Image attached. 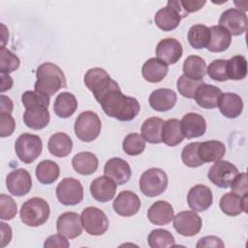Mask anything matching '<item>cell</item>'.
Instances as JSON below:
<instances>
[{"label":"cell","mask_w":248,"mask_h":248,"mask_svg":"<svg viewBox=\"0 0 248 248\" xmlns=\"http://www.w3.org/2000/svg\"><path fill=\"white\" fill-rule=\"evenodd\" d=\"M83 81L108 116L119 121H131L140 112L139 101L124 95L118 83L104 69H89L84 75Z\"/></svg>","instance_id":"cell-1"},{"label":"cell","mask_w":248,"mask_h":248,"mask_svg":"<svg viewBox=\"0 0 248 248\" xmlns=\"http://www.w3.org/2000/svg\"><path fill=\"white\" fill-rule=\"evenodd\" d=\"M49 96L38 91H25L21 96V102L25 108L23 113L24 124L33 130H41L49 123Z\"/></svg>","instance_id":"cell-2"},{"label":"cell","mask_w":248,"mask_h":248,"mask_svg":"<svg viewBox=\"0 0 248 248\" xmlns=\"http://www.w3.org/2000/svg\"><path fill=\"white\" fill-rule=\"evenodd\" d=\"M36 78L35 90L48 96L54 95L58 90L67 86L66 78L62 70L50 62L43 63L38 67Z\"/></svg>","instance_id":"cell-3"},{"label":"cell","mask_w":248,"mask_h":248,"mask_svg":"<svg viewBox=\"0 0 248 248\" xmlns=\"http://www.w3.org/2000/svg\"><path fill=\"white\" fill-rule=\"evenodd\" d=\"M50 209L47 202L42 198H31L21 205L19 215L21 222L29 227H39L49 217Z\"/></svg>","instance_id":"cell-4"},{"label":"cell","mask_w":248,"mask_h":248,"mask_svg":"<svg viewBox=\"0 0 248 248\" xmlns=\"http://www.w3.org/2000/svg\"><path fill=\"white\" fill-rule=\"evenodd\" d=\"M74 128L75 134L78 140L84 142H90L99 137L102 122L97 113L87 110L78 116Z\"/></svg>","instance_id":"cell-5"},{"label":"cell","mask_w":248,"mask_h":248,"mask_svg":"<svg viewBox=\"0 0 248 248\" xmlns=\"http://www.w3.org/2000/svg\"><path fill=\"white\" fill-rule=\"evenodd\" d=\"M168 183V175L163 170L151 168L141 174L140 178V189L144 196L153 198L165 192Z\"/></svg>","instance_id":"cell-6"},{"label":"cell","mask_w":248,"mask_h":248,"mask_svg":"<svg viewBox=\"0 0 248 248\" xmlns=\"http://www.w3.org/2000/svg\"><path fill=\"white\" fill-rule=\"evenodd\" d=\"M187 16L182 10L179 0H170L166 7L160 9L155 14L154 21L161 30L171 31L179 25L181 18Z\"/></svg>","instance_id":"cell-7"},{"label":"cell","mask_w":248,"mask_h":248,"mask_svg":"<svg viewBox=\"0 0 248 248\" xmlns=\"http://www.w3.org/2000/svg\"><path fill=\"white\" fill-rule=\"evenodd\" d=\"M15 150L21 162L30 164L33 163L42 153L43 141L37 135L24 133L16 139Z\"/></svg>","instance_id":"cell-8"},{"label":"cell","mask_w":248,"mask_h":248,"mask_svg":"<svg viewBox=\"0 0 248 248\" xmlns=\"http://www.w3.org/2000/svg\"><path fill=\"white\" fill-rule=\"evenodd\" d=\"M82 227L90 235H102L108 229V219L106 213L95 206L84 208L80 214Z\"/></svg>","instance_id":"cell-9"},{"label":"cell","mask_w":248,"mask_h":248,"mask_svg":"<svg viewBox=\"0 0 248 248\" xmlns=\"http://www.w3.org/2000/svg\"><path fill=\"white\" fill-rule=\"evenodd\" d=\"M56 196L60 203L76 205L83 199V187L79 180L73 177H65L56 187Z\"/></svg>","instance_id":"cell-10"},{"label":"cell","mask_w":248,"mask_h":248,"mask_svg":"<svg viewBox=\"0 0 248 248\" xmlns=\"http://www.w3.org/2000/svg\"><path fill=\"white\" fill-rule=\"evenodd\" d=\"M238 173V169L229 161H216L208 170V179L219 188L230 187L231 182Z\"/></svg>","instance_id":"cell-11"},{"label":"cell","mask_w":248,"mask_h":248,"mask_svg":"<svg viewBox=\"0 0 248 248\" xmlns=\"http://www.w3.org/2000/svg\"><path fill=\"white\" fill-rule=\"evenodd\" d=\"M175 231L183 236H194L200 232L202 225V218L191 210L178 212L172 218Z\"/></svg>","instance_id":"cell-12"},{"label":"cell","mask_w":248,"mask_h":248,"mask_svg":"<svg viewBox=\"0 0 248 248\" xmlns=\"http://www.w3.org/2000/svg\"><path fill=\"white\" fill-rule=\"evenodd\" d=\"M219 25L227 29L231 35L239 36L247 28V16L238 9H228L222 13L219 18Z\"/></svg>","instance_id":"cell-13"},{"label":"cell","mask_w":248,"mask_h":248,"mask_svg":"<svg viewBox=\"0 0 248 248\" xmlns=\"http://www.w3.org/2000/svg\"><path fill=\"white\" fill-rule=\"evenodd\" d=\"M6 186L12 195L24 196L32 188L31 175L25 169L14 170L6 177Z\"/></svg>","instance_id":"cell-14"},{"label":"cell","mask_w":248,"mask_h":248,"mask_svg":"<svg viewBox=\"0 0 248 248\" xmlns=\"http://www.w3.org/2000/svg\"><path fill=\"white\" fill-rule=\"evenodd\" d=\"M140 200L138 195L128 190L120 192L112 203L114 211L123 217H130L137 214L140 208Z\"/></svg>","instance_id":"cell-15"},{"label":"cell","mask_w":248,"mask_h":248,"mask_svg":"<svg viewBox=\"0 0 248 248\" xmlns=\"http://www.w3.org/2000/svg\"><path fill=\"white\" fill-rule=\"evenodd\" d=\"M212 202V192L209 187L203 184H197L188 192L187 202L193 211H204L211 206Z\"/></svg>","instance_id":"cell-16"},{"label":"cell","mask_w":248,"mask_h":248,"mask_svg":"<svg viewBox=\"0 0 248 248\" xmlns=\"http://www.w3.org/2000/svg\"><path fill=\"white\" fill-rule=\"evenodd\" d=\"M104 173L106 176L112 179L117 185L127 183L132 176V170L129 164L118 157H114L107 161L104 167Z\"/></svg>","instance_id":"cell-17"},{"label":"cell","mask_w":248,"mask_h":248,"mask_svg":"<svg viewBox=\"0 0 248 248\" xmlns=\"http://www.w3.org/2000/svg\"><path fill=\"white\" fill-rule=\"evenodd\" d=\"M57 232L73 239L79 236L82 232V223L80 216L76 212L62 213L56 222Z\"/></svg>","instance_id":"cell-18"},{"label":"cell","mask_w":248,"mask_h":248,"mask_svg":"<svg viewBox=\"0 0 248 248\" xmlns=\"http://www.w3.org/2000/svg\"><path fill=\"white\" fill-rule=\"evenodd\" d=\"M183 48L181 43L173 38L161 40L156 46L157 58L169 64H175L182 56Z\"/></svg>","instance_id":"cell-19"},{"label":"cell","mask_w":248,"mask_h":248,"mask_svg":"<svg viewBox=\"0 0 248 248\" xmlns=\"http://www.w3.org/2000/svg\"><path fill=\"white\" fill-rule=\"evenodd\" d=\"M117 184L109 177L103 175L95 178L90 184V193L94 200L100 202H107L113 199L116 193Z\"/></svg>","instance_id":"cell-20"},{"label":"cell","mask_w":248,"mask_h":248,"mask_svg":"<svg viewBox=\"0 0 248 248\" xmlns=\"http://www.w3.org/2000/svg\"><path fill=\"white\" fill-rule=\"evenodd\" d=\"M181 130L184 138L194 139L204 135L206 131V121L197 112H188L181 119Z\"/></svg>","instance_id":"cell-21"},{"label":"cell","mask_w":248,"mask_h":248,"mask_svg":"<svg viewBox=\"0 0 248 248\" xmlns=\"http://www.w3.org/2000/svg\"><path fill=\"white\" fill-rule=\"evenodd\" d=\"M176 93L169 88H158L149 96L150 107L157 111L163 112L171 109L176 104Z\"/></svg>","instance_id":"cell-22"},{"label":"cell","mask_w":248,"mask_h":248,"mask_svg":"<svg viewBox=\"0 0 248 248\" xmlns=\"http://www.w3.org/2000/svg\"><path fill=\"white\" fill-rule=\"evenodd\" d=\"M221 95L222 91L219 87L212 84L202 83L197 89L194 98L201 108L209 109L218 106Z\"/></svg>","instance_id":"cell-23"},{"label":"cell","mask_w":248,"mask_h":248,"mask_svg":"<svg viewBox=\"0 0 248 248\" xmlns=\"http://www.w3.org/2000/svg\"><path fill=\"white\" fill-rule=\"evenodd\" d=\"M174 216L171 204L166 201L155 202L147 211L148 220L157 226H165L170 223Z\"/></svg>","instance_id":"cell-24"},{"label":"cell","mask_w":248,"mask_h":248,"mask_svg":"<svg viewBox=\"0 0 248 248\" xmlns=\"http://www.w3.org/2000/svg\"><path fill=\"white\" fill-rule=\"evenodd\" d=\"M247 197H241L230 192L221 197L219 206L226 215L236 216L242 212H247Z\"/></svg>","instance_id":"cell-25"},{"label":"cell","mask_w":248,"mask_h":248,"mask_svg":"<svg viewBox=\"0 0 248 248\" xmlns=\"http://www.w3.org/2000/svg\"><path fill=\"white\" fill-rule=\"evenodd\" d=\"M218 107L220 112L227 118H236L243 110V101L241 97L232 92L222 93Z\"/></svg>","instance_id":"cell-26"},{"label":"cell","mask_w":248,"mask_h":248,"mask_svg":"<svg viewBox=\"0 0 248 248\" xmlns=\"http://www.w3.org/2000/svg\"><path fill=\"white\" fill-rule=\"evenodd\" d=\"M169 66L164 61L152 57L144 62L141 68V74L143 78L152 83L162 81L167 76Z\"/></svg>","instance_id":"cell-27"},{"label":"cell","mask_w":248,"mask_h":248,"mask_svg":"<svg viewBox=\"0 0 248 248\" xmlns=\"http://www.w3.org/2000/svg\"><path fill=\"white\" fill-rule=\"evenodd\" d=\"M210 40L206 46L211 52H222L229 48L232 43L230 32L220 25H214L210 28Z\"/></svg>","instance_id":"cell-28"},{"label":"cell","mask_w":248,"mask_h":248,"mask_svg":"<svg viewBox=\"0 0 248 248\" xmlns=\"http://www.w3.org/2000/svg\"><path fill=\"white\" fill-rule=\"evenodd\" d=\"M198 153L202 163L221 160L226 153V146L219 140H207L200 143Z\"/></svg>","instance_id":"cell-29"},{"label":"cell","mask_w":248,"mask_h":248,"mask_svg":"<svg viewBox=\"0 0 248 248\" xmlns=\"http://www.w3.org/2000/svg\"><path fill=\"white\" fill-rule=\"evenodd\" d=\"M72 166L78 173L81 175H89L97 170L99 161L95 154L83 151L74 156L72 159Z\"/></svg>","instance_id":"cell-30"},{"label":"cell","mask_w":248,"mask_h":248,"mask_svg":"<svg viewBox=\"0 0 248 248\" xmlns=\"http://www.w3.org/2000/svg\"><path fill=\"white\" fill-rule=\"evenodd\" d=\"M162 141L169 146H175L181 143L184 140V136L181 130V122L176 118H171L165 121L162 134Z\"/></svg>","instance_id":"cell-31"},{"label":"cell","mask_w":248,"mask_h":248,"mask_svg":"<svg viewBox=\"0 0 248 248\" xmlns=\"http://www.w3.org/2000/svg\"><path fill=\"white\" fill-rule=\"evenodd\" d=\"M47 148L48 151L55 157H66L73 149V140L65 133H55L49 138Z\"/></svg>","instance_id":"cell-32"},{"label":"cell","mask_w":248,"mask_h":248,"mask_svg":"<svg viewBox=\"0 0 248 248\" xmlns=\"http://www.w3.org/2000/svg\"><path fill=\"white\" fill-rule=\"evenodd\" d=\"M78 108V101L75 95L70 92L59 93L54 101L53 110L61 118L72 116Z\"/></svg>","instance_id":"cell-33"},{"label":"cell","mask_w":248,"mask_h":248,"mask_svg":"<svg viewBox=\"0 0 248 248\" xmlns=\"http://www.w3.org/2000/svg\"><path fill=\"white\" fill-rule=\"evenodd\" d=\"M165 121L159 117H149L141 125L140 132L141 137L145 141L150 143H160L162 142L161 134L162 128Z\"/></svg>","instance_id":"cell-34"},{"label":"cell","mask_w":248,"mask_h":248,"mask_svg":"<svg viewBox=\"0 0 248 248\" xmlns=\"http://www.w3.org/2000/svg\"><path fill=\"white\" fill-rule=\"evenodd\" d=\"M206 74V63L198 55L188 56L183 63V75L191 79L201 80Z\"/></svg>","instance_id":"cell-35"},{"label":"cell","mask_w":248,"mask_h":248,"mask_svg":"<svg viewBox=\"0 0 248 248\" xmlns=\"http://www.w3.org/2000/svg\"><path fill=\"white\" fill-rule=\"evenodd\" d=\"M36 176L42 184H51L57 180L60 169L59 166L51 160H43L36 167Z\"/></svg>","instance_id":"cell-36"},{"label":"cell","mask_w":248,"mask_h":248,"mask_svg":"<svg viewBox=\"0 0 248 248\" xmlns=\"http://www.w3.org/2000/svg\"><path fill=\"white\" fill-rule=\"evenodd\" d=\"M188 42L196 49L207 46L210 40V29L203 24H195L188 31Z\"/></svg>","instance_id":"cell-37"},{"label":"cell","mask_w":248,"mask_h":248,"mask_svg":"<svg viewBox=\"0 0 248 248\" xmlns=\"http://www.w3.org/2000/svg\"><path fill=\"white\" fill-rule=\"evenodd\" d=\"M227 74L229 79H243L247 75L246 58L242 55H234L227 60Z\"/></svg>","instance_id":"cell-38"},{"label":"cell","mask_w":248,"mask_h":248,"mask_svg":"<svg viewBox=\"0 0 248 248\" xmlns=\"http://www.w3.org/2000/svg\"><path fill=\"white\" fill-rule=\"evenodd\" d=\"M148 245L151 248H168L175 245L173 235L167 230L155 229L148 234Z\"/></svg>","instance_id":"cell-39"},{"label":"cell","mask_w":248,"mask_h":248,"mask_svg":"<svg viewBox=\"0 0 248 248\" xmlns=\"http://www.w3.org/2000/svg\"><path fill=\"white\" fill-rule=\"evenodd\" d=\"M122 148L127 155L137 156L145 149V140L141 135L131 133L125 137L122 142Z\"/></svg>","instance_id":"cell-40"},{"label":"cell","mask_w":248,"mask_h":248,"mask_svg":"<svg viewBox=\"0 0 248 248\" xmlns=\"http://www.w3.org/2000/svg\"><path fill=\"white\" fill-rule=\"evenodd\" d=\"M200 143L201 142H191L182 149L181 159L185 166L189 168H198L203 164L198 153Z\"/></svg>","instance_id":"cell-41"},{"label":"cell","mask_w":248,"mask_h":248,"mask_svg":"<svg viewBox=\"0 0 248 248\" xmlns=\"http://www.w3.org/2000/svg\"><path fill=\"white\" fill-rule=\"evenodd\" d=\"M19 58L5 46L0 49V72L9 74L18 69Z\"/></svg>","instance_id":"cell-42"},{"label":"cell","mask_w":248,"mask_h":248,"mask_svg":"<svg viewBox=\"0 0 248 248\" xmlns=\"http://www.w3.org/2000/svg\"><path fill=\"white\" fill-rule=\"evenodd\" d=\"M202 83H203L202 79L195 80V79H191V78L185 77L184 75H182L177 79L176 87H177V90L180 93V95H182L183 97L188 98V99H193L195 97V93H196L197 89Z\"/></svg>","instance_id":"cell-43"},{"label":"cell","mask_w":248,"mask_h":248,"mask_svg":"<svg viewBox=\"0 0 248 248\" xmlns=\"http://www.w3.org/2000/svg\"><path fill=\"white\" fill-rule=\"evenodd\" d=\"M206 74L210 78L217 81L228 80L227 60L215 59L206 67Z\"/></svg>","instance_id":"cell-44"},{"label":"cell","mask_w":248,"mask_h":248,"mask_svg":"<svg viewBox=\"0 0 248 248\" xmlns=\"http://www.w3.org/2000/svg\"><path fill=\"white\" fill-rule=\"evenodd\" d=\"M17 212L15 200L8 195H0V218L2 220H12Z\"/></svg>","instance_id":"cell-45"},{"label":"cell","mask_w":248,"mask_h":248,"mask_svg":"<svg viewBox=\"0 0 248 248\" xmlns=\"http://www.w3.org/2000/svg\"><path fill=\"white\" fill-rule=\"evenodd\" d=\"M230 187L232 189V192L241 196V197H247L248 194V184H247V174L246 172L237 173L236 176L233 178V180L231 182Z\"/></svg>","instance_id":"cell-46"},{"label":"cell","mask_w":248,"mask_h":248,"mask_svg":"<svg viewBox=\"0 0 248 248\" xmlns=\"http://www.w3.org/2000/svg\"><path fill=\"white\" fill-rule=\"evenodd\" d=\"M16 128V122L10 113H0V136L6 138L11 136Z\"/></svg>","instance_id":"cell-47"},{"label":"cell","mask_w":248,"mask_h":248,"mask_svg":"<svg viewBox=\"0 0 248 248\" xmlns=\"http://www.w3.org/2000/svg\"><path fill=\"white\" fill-rule=\"evenodd\" d=\"M70 246L69 241L66 239V236L60 234V233H56V234H52L50 236H48L45 243H44V247H62V248H68Z\"/></svg>","instance_id":"cell-48"},{"label":"cell","mask_w":248,"mask_h":248,"mask_svg":"<svg viewBox=\"0 0 248 248\" xmlns=\"http://www.w3.org/2000/svg\"><path fill=\"white\" fill-rule=\"evenodd\" d=\"M198 248H201V247H215V248H223L225 245L222 241V239L220 237H217L215 235H207V236H203L202 237L197 245H196Z\"/></svg>","instance_id":"cell-49"},{"label":"cell","mask_w":248,"mask_h":248,"mask_svg":"<svg viewBox=\"0 0 248 248\" xmlns=\"http://www.w3.org/2000/svg\"><path fill=\"white\" fill-rule=\"evenodd\" d=\"M180 6L182 8V10L184 11V13H186L187 15L189 13H194L197 12L199 10H201L204 4L206 3V1H197V0H179Z\"/></svg>","instance_id":"cell-50"},{"label":"cell","mask_w":248,"mask_h":248,"mask_svg":"<svg viewBox=\"0 0 248 248\" xmlns=\"http://www.w3.org/2000/svg\"><path fill=\"white\" fill-rule=\"evenodd\" d=\"M0 231H1V240H0V247L3 248L8 245L12 239V229L11 227L4 223H0Z\"/></svg>","instance_id":"cell-51"},{"label":"cell","mask_w":248,"mask_h":248,"mask_svg":"<svg viewBox=\"0 0 248 248\" xmlns=\"http://www.w3.org/2000/svg\"><path fill=\"white\" fill-rule=\"evenodd\" d=\"M14 108V105L13 102L11 100L10 97L5 96V95H1V109H0V113H10L13 111Z\"/></svg>","instance_id":"cell-52"},{"label":"cell","mask_w":248,"mask_h":248,"mask_svg":"<svg viewBox=\"0 0 248 248\" xmlns=\"http://www.w3.org/2000/svg\"><path fill=\"white\" fill-rule=\"evenodd\" d=\"M13 86V78L9 74L1 73V92L3 93L6 90L11 89Z\"/></svg>","instance_id":"cell-53"}]
</instances>
